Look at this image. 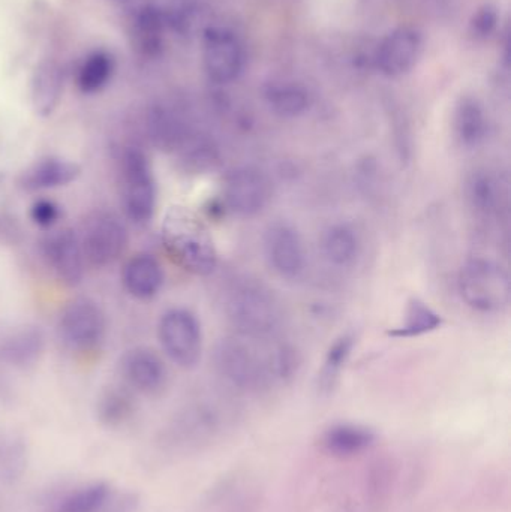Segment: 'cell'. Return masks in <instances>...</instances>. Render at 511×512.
Masks as SVG:
<instances>
[{
    "mask_svg": "<svg viewBox=\"0 0 511 512\" xmlns=\"http://www.w3.org/2000/svg\"><path fill=\"white\" fill-rule=\"evenodd\" d=\"M123 283L129 294L140 300H147L161 291L164 271L152 255H135L123 268Z\"/></svg>",
    "mask_w": 511,
    "mask_h": 512,
    "instance_id": "16",
    "label": "cell"
},
{
    "mask_svg": "<svg viewBox=\"0 0 511 512\" xmlns=\"http://www.w3.org/2000/svg\"><path fill=\"white\" fill-rule=\"evenodd\" d=\"M111 492L105 484H92L66 496L54 512H105Z\"/></svg>",
    "mask_w": 511,
    "mask_h": 512,
    "instance_id": "27",
    "label": "cell"
},
{
    "mask_svg": "<svg viewBox=\"0 0 511 512\" xmlns=\"http://www.w3.org/2000/svg\"><path fill=\"white\" fill-rule=\"evenodd\" d=\"M80 239L86 264L105 268L119 261L128 248V231L117 216L95 212L84 221Z\"/></svg>",
    "mask_w": 511,
    "mask_h": 512,
    "instance_id": "6",
    "label": "cell"
},
{
    "mask_svg": "<svg viewBox=\"0 0 511 512\" xmlns=\"http://www.w3.org/2000/svg\"><path fill=\"white\" fill-rule=\"evenodd\" d=\"M219 430V417L206 408L195 409L186 415L176 429V442L183 445H198L210 441Z\"/></svg>",
    "mask_w": 511,
    "mask_h": 512,
    "instance_id": "24",
    "label": "cell"
},
{
    "mask_svg": "<svg viewBox=\"0 0 511 512\" xmlns=\"http://www.w3.org/2000/svg\"><path fill=\"white\" fill-rule=\"evenodd\" d=\"M443 325V316L420 298H413L405 309L404 319L389 331L396 339H413L437 331Z\"/></svg>",
    "mask_w": 511,
    "mask_h": 512,
    "instance_id": "21",
    "label": "cell"
},
{
    "mask_svg": "<svg viewBox=\"0 0 511 512\" xmlns=\"http://www.w3.org/2000/svg\"><path fill=\"white\" fill-rule=\"evenodd\" d=\"M203 57L204 68L215 83H231L242 72V45L227 30L213 29L207 32Z\"/></svg>",
    "mask_w": 511,
    "mask_h": 512,
    "instance_id": "11",
    "label": "cell"
},
{
    "mask_svg": "<svg viewBox=\"0 0 511 512\" xmlns=\"http://www.w3.org/2000/svg\"><path fill=\"white\" fill-rule=\"evenodd\" d=\"M377 435L359 424H338L330 427L323 436V445L329 453L338 456H353L375 444Z\"/></svg>",
    "mask_w": 511,
    "mask_h": 512,
    "instance_id": "20",
    "label": "cell"
},
{
    "mask_svg": "<svg viewBox=\"0 0 511 512\" xmlns=\"http://www.w3.org/2000/svg\"><path fill=\"white\" fill-rule=\"evenodd\" d=\"M105 316L90 298H75L63 307L59 318V336L72 351L87 352L104 339Z\"/></svg>",
    "mask_w": 511,
    "mask_h": 512,
    "instance_id": "8",
    "label": "cell"
},
{
    "mask_svg": "<svg viewBox=\"0 0 511 512\" xmlns=\"http://www.w3.org/2000/svg\"><path fill=\"white\" fill-rule=\"evenodd\" d=\"M213 358L219 375L237 390L260 391L276 381L272 355H261L252 340L240 336L221 340Z\"/></svg>",
    "mask_w": 511,
    "mask_h": 512,
    "instance_id": "4",
    "label": "cell"
},
{
    "mask_svg": "<svg viewBox=\"0 0 511 512\" xmlns=\"http://www.w3.org/2000/svg\"><path fill=\"white\" fill-rule=\"evenodd\" d=\"M81 170L75 162L60 158H45L27 168L21 176L20 183L23 188L36 191V189H54L68 186L77 180Z\"/></svg>",
    "mask_w": 511,
    "mask_h": 512,
    "instance_id": "17",
    "label": "cell"
},
{
    "mask_svg": "<svg viewBox=\"0 0 511 512\" xmlns=\"http://www.w3.org/2000/svg\"><path fill=\"white\" fill-rule=\"evenodd\" d=\"M60 210L53 201H36L30 210V218L36 225L42 228L53 227L59 221Z\"/></svg>",
    "mask_w": 511,
    "mask_h": 512,
    "instance_id": "31",
    "label": "cell"
},
{
    "mask_svg": "<svg viewBox=\"0 0 511 512\" xmlns=\"http://www.w3.org/2000/svg\"><path fill=\"white\" fill-rule=\"evenodd\" d=\"M465 194L471 209L483 218L498 215L506 198L503 182L489 170L474 171L468 177Z\"/></svg>",
    "mask_w": 511,
    "mask_h": 512,
    "instance_id": "15",
    "label": "cell"
},
{
    "mask_svg": "<svg viewBox=\"0 0 511 512\" xmlns=\"http://www.w3.org/2000/svg\"><path fill=\"white\" fill-rule=\"evenodd\" d=\"M45 256L51 270L66 286L80 285L84 277L86 259L80 239L72 230L57 231L45 242Z\"/></svg>",
    "mask_w": 511,
    "mask_h": 512,
    "instance_id": "13",
    "label": "cell"
},
{
    "mask_svg": "<svg viewBox=\"0 0 511 512\" xmlns=\"http://www.w3.org/2000/svg\"><path fill=\"white\" fill-rule=\"evenodd\" d=\"M420 50H422V41L414 30H395L384 38L378 48V69L389 77L405 74L416 65Z\"/></svg>",
    "mask_w": 511,
    "mask_h": 512,
    "instance_id": "14",
    "label": "cell"
},
{
    "mask_svg": "<svg viewBox=\"0 0 511 512\" xmlns=\"http://www.w3.org/2000/svg\"><path fill=\"white\" fill-rule=\"evenodd\" d=\"M44 339L41 331L35 328H24L11 334L0 348V357L15 366H26L33 363L41 355Z\"/></svg>",
    "mask_w": 511,
    "mask_h": 512,
    "instance_id": "23",
    "label": "cell"
},
{
    "mask_svg": "<svg viewBox=\"0 0 511 512\" xmlns=\"http://www.w3.org/2000/svg\"><path fill=\"white\" fill-rule=\"evenodd\" d=\"M114 71L113 57L105 51L87 56L78 71V87L83 93H96L104 89Z\"/></svg>",
    "mask_w": 511,
    "mask_h": 512,
    "instance_id": "26",
    "label": "cell"
},
{
    "mask_svg": "<svg viewBox=\"0 0 511 512\" xmlns=\"http://www.w3.org/2000/svg\"><path fill=\"white\" fill-rule=\"evenodd\" d=\"M129 411H131V403H129L128 397L117 393V391H110L102 400L101 414L108 423L122 421Z\"/></svg>",
    "mask_w": 511,
    "mask_h": 512,
    "instance_id": "30",
    "label": "cell"
},
{
    "mask_svg": "<svg viewBox=\"0 0 511 512\" xmlns=\"http://www.w3.org/2000/svg\"><path fill=\"white\" fill-rule=\"evenodd\" d=\"M264 255L270 268L285 279H296L305 270L306 255L299 231L288 222H273L263 237Z\"/></svg>",
    "mask_w": 511,
    "mask_h": 512,
    "instance_id": "10",
    "label": "cell"
},
{
    "mask_svg": "<svg viewBox=\"0 0 511 512\" xmlns=\"http://www.w3.org/2000/svg\"><path fill=\"white\" fill-rule=\"evenodd\" d=\"M458 291L465 304L476 312H504L511 300L509 271L491 258L468 259L459 270Z\"/></svg>",
    "mask_w": 511,
    "mask_h": 512,
    "instance_id": "3",
    "label": "cell"
},
{
    "mask_svg": "<svg viewBox=\"0 0 511 512\" xmlns=\"http://www.w3.org/2000/svg\"><path fill=\"white\" fill-rule=\"evenodd\" d=\"M324 258L339 268L351 267L360 255V237L348 224H335L327 228L321 240Z\"/></svg>",
    "mask_w": 511,
    "mask_h": 512,
    "instance_id": "18",
    "label": "cell"
},
{
    "mask_svg": "<svg viewBox=\"0 0 511 512\" xmlns=\"http://www.w3.org/2000/svg\"><path fill=\"white\" fill-rule=\"evenodd\" d=\"M162 18L155 8H144L137 18L138 42L144 51H152L159 48L161 38Z\"/></svg>",
    "mask_w": 511,
    "mask_h": 512,
    "instance_id": "29",
    "label": "cell"
},
{
    "mask_svg": "<svg viewBox=\"0 0 511 512\" xmlns=\"http://www.w3.org/2000/svg\"><path fill=\"white\" fill-rule=\"evenodd\" d=\"M120 369L129 387L146 396L161 393L167 384V367L150 348H134L126 352Z\"/></svg>",
    "mask_w": 511,
    "mask_h": 512,
    "instance_id": "12",
    "label": "cell"
},
{
    "mask_svg": "<svg viewBox=\"0 0 511 512\" xmlns=\"http://www.w3.org/2000/svg\"><path fill=\"white\" fill-rule=\"evenodd\" d=\"M162 349L182 369H194L203 355V330L191 310L174 307L164 313L158 327Z\"/></svg>",
    "mask_w": 511,
    "mask_h": 512,
    "instance_id": "5",
    "label": "cell"
},
{
    "mask_svg": "<svg viewBox=\"0 0 511 512\" xmlns=\"http://www.w3.org/2000/svg\"><path fill=\"white\" fill-rule=\"evenodd\" d=\"M266 101L270 110L281 117L293 119L309 108V96L294 84H273L267 89Z\"/></svg>",
    "mask_w": 511,
    "mask_h": 512,
    "instance_id": "25",
    "label": "cell"
},
{
    "mask_svg": "<svg viewBox=\"0 0 511 512\" xmlns=\"http://www.w3.org/2000/svg\"><path fill=\"white\" fill-rule=\"evenodd\" d=\"M122 201L135 224H146L155 213V179L149 161L138 150H128L122 158Z\"/></svg>",
    "mask_w": 511,
    "mask_h": 512,
    "instance_id": "7",
    "label": "cell"
},
{
    "mask_svg": "<svg viewBox=\"0 0 511 512\" xmlns=\"http://www.w3.org/2000/svg\"><path fill=\"white\" fill-rule=\"evenodd\" d=\"M455 132L464 147H477L488 135V119L485 110L476 99H464L455 116Z\"/></svg>",
    "mask_w": 511,
    "mask_h": 512,
    "instance_id": "22",
    "label": "cell"
},
{
    "mask_svg": "<svg viewBox=\"0 0 511 512\" xmlns=\"http://www.w3.org/2000/svg\"><path fill=\"white\" fill-rule=\"evenodd\" d=\"M495 23H497V17H495L494 12L486 9V11H483L482 14L477 17L476 29L479 30L482 35H488V33H491V30L494 29Z\"/></svg>",
    "mask_w": 511,
    "mask_h": 512,
    "instance_id": "32",
    "label": "cell"
},
{
    "mask_svg": "<svg viewBox=\"0 0 511 512\" xmlns=\"http://www.w3.org/2000/svg\"><path fill=\"white\" fill-rule=\"evenodd\" d=\"M272 198V183L260 168L245 165L234 168L224 183V204L240 218L263 212Z\"/></svg>",
    "mask_w": 511,
    "mask_h": 512,
    "instance_id": "9",
    "label": "cell"
},
{
    "mask_svg": "<svg viewBox=\"0 0 511 512\" xmlns=\"http://www.w3.org/2000/svg\"><path fill=\"white\" fill-rule=\"evenodd\" d=\"M354 346H356V336L353 333L342 334L330 345L326 358H324L323 369H321V387L329 390L335 385L339 373L353 354Z\"/></svg>",
    "mask_w": 511,
    "mask_h": 512,
    "instance_id": "28",
    "label": "cell"
},
{
    "mask_svg": "<svg viewBox=\"0 0 511 512\" xmlns=\"http://www.w3.org/2000/svg\"><path fill=\"white\" fill-rule=\"evenodd\" d=\"M162 243L171 259L189 273L209 276L218 265V252L206 225L183 207H173L165 215Z\"/></svg>",
    "mask_w": 511,
    "mask_h": 512,
    "instance_id": "2",
    "label": "cell"
},
{
    "mask_svg": "<svg viewBox=\"0 0 511 512\" xmlns=\"http://www.w3.org/2000/svg\"><path fill=\"white\" fill-rule=\"evenodd\" d=\"M63 92V72L54 62H44L36 68L32 80V102L36 113L48 116L59 105Z\"/></svg>",
    "mask_w": 511,
    "mask_h": 512,
    "instance_id": "19",
    "label": "cell"
},
{
    "mask_svg": "<svg viewBox=\"0 0 511 512\" xmlns=\"http://www.w3.org/2000/svg\"><path fill=\"white\" fill-rule=\"evenodd\" d=\"M225 312L236 333L252 342L275 339L284 324L278 297L258 280L242 279L233 283Z\"/></svg>",
    "mask_w": 511,
    "mask_h": 512,
    "instance_id": "1",
    "label": "cell"
}]
</instances>
